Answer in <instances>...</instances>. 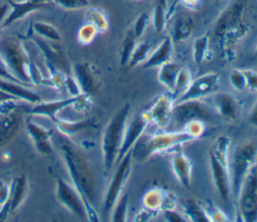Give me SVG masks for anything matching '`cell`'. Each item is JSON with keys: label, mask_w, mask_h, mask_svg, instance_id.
I'll return each instance as SVG.
<instances>
[{"label": "cell", "mask_w": 257, "mask_h": 222, "mask_svg": "<svg viewBox=\"0 0 257 222\" xmlns=\"http://www.w3.org/2000/svg\"><path fill=\"white\" fill-rule=\"evenodd\" d=\"M59 148L72 185L82 197L88 213L89 221H97V215L92 207L96 199V180L93 170L81 151L67 137L59 136Z\"/></svg>", "instance_id": "obj_1"}, {"label": "cell", "mask_w": 257, "mask_h": 222, "mask_svg": "<svg viewBox=\"0 0 257 222\" xmlns=\"http://www.w3.org/2000/svg\"><path fill=\"white\" fill-rule=\"evenodd\" d=\"M229 147L230 139L227 136H220L209 152V165L214 186L219 197L225 202L228 201L231 193Z\"/></svg>", "instance_id": "obj_2"}, {"label": "cell", "mask_w": 257, "mask_h": 222, "mask_svg": "<svg viewBox=\"0 0 257 222\" xmlns=\"http://www.w3.org/2000/svg\"><path fill=\"white\" fill-rule=\"evenodd\" d=\"M0 62L20 83L32 85L28 74L31 61L19 39L14 36L0 37Z\"/></svg>", "instance_id": "obj_3"}, {"label": "cell", "mask_w": 257, "mask_h": 222, "mask_svg": "<svg viewBox=\"0 0 257 222\" xmlns=\"http://www.w3.org/2000/svg\"><path fill=\"white\" fill-rule=\"evenodd\" d=\"M130 105L125 103L110 119L101 139V151L105 170H110L117 160L122 145Z\"/></svg>", "instance_id": "obj_4"}, {"label": "cell", "mask_w": 257, "mask_h": 222, "mask_svg": "<svg viewBox=\"0 0 257 222\" xmlns=\"http://www.w3.org/2000/svg\"><path fill=\"white\" fill-rule=\"evenodd\" d=\"M194 139L184 130L179 132H160L152 136H142L132 149L133 157L143 160L154 154H159Z\"/></svg>", "instance_id": "obj_5"}, {"label": "cell", "mask_w": 257, "mask_h": 222, "mask_svg": "<svg viewBox=\"0 0 257 222\" xmlns=\"http://www.w3.org/2000/svg\"><path fill=\"white\" fill-rule=\"evenodd\" d=\"M255 164H257V143L246 141L239 144L230 159L231 192L235 197H237L246 175Z\"/></svg>", "instance_id": "obj_6"}, {"label": "cell", "mask_w": 257, "mask_h": 222, "mask_svg": "<svg viewBox=\"0 0 257 222\" xmlns=\"http://www.w3.org/2000/svg\"><path fill=\"white\" fill-rule=\"evenodd\" d=\"M237 198L238 214L241 220L257 222V164L246 175Z\"/></svg>", "instance_id": "obj_7"}, {"label": "cell", "mask_w": 257, "mask_h": 222, "mask_svg": "<svg viewBox=\"0 0 257 222\" xmlns=\"http://www.w3.org/2000/svg\"><path fill=\"white\" fill-rule=\"evenodd\" d=\"M172 119L180 126H185L192 121L207 122L212 119V110L200 99H189L175 102Z\"/></svg>", "instance_id": "obj_8"}, {"label": "cell", "mask_w": 257, "mask_h": 222, "mask_svg": "<svg viewBox=\"0 0 257 222\" xmlns=\"http://www.w3.org/2000/svg\"><path fill=\"white\" fill-rule=\"evenodd\" d=\"M132 158H133V154H132V151H130L126 155H124L118 161V167L114 172L112 179L104 195V200H103L104 212H108L109 210H111L114 204L116 203V201L118 200L119 196L121 195L122 189L126 183V180L131 172Z\"/></svg>", "instance_id": "obj_9"}, {"label": "cell", "mask_w": 257, "mask_h": 222, "mask_svg": "<svg viewBox=\"0 0 257 222\" xmlns=\"http://www.w3.org/2000/svg\"><path fill=\"white\" fill-rule=\"evenodd\" d=\"M56 199L78 219L88 220L87 209L79 192L73 185L61 178L56 180Z\"/></svg>", "instance_id": "obj_10"}, {"label": "cell", "mask_w": 257, "mask_h": 222, "mask_svg": "<svg viewBox=\"0 0 257 222\" xmlns=\"http://www.w3.org/2000/svg\"><path fill=\"white\" fill-rule=\"evenodd\" d=\"M151 124L150 117L147 110L137 114L132 121L126 125L122 145L120 147L116 162H118L124 155L132 151L135 144L143 136L148 126Z\"/></svg>", "instance_id": "obj_11"}, {"label": "cell", "mask_w": 257, "mask_h": 222, "mask_svg": "<svg viewBox=\"0 0 257 222\" xmlns=\"http://www.w3.org/2000/svg\"><path fill=\"white\" fill-rule=\"evenodd\" d=\"M219 74L217 72L205 73L193 79L188 88L179 96L177 101L189 99H201L210 94L218 85Z\"/></svg>", "instance_id": "obj_12"}, {"label": "cell", "mask_w": 257, "mask_h": 222, "mask_svg": "<svg viewBox=\"0 0 257 222\" xmlns=\"http://www.w3.org/2000/svg\"><path fill=\"white\" fill-rule=\"evenodd\" d=\"M175 104V98L172 94L159 95L152 106L147 109L151 123L159 128H166L172 120V110Z\"/></svg>", "instance_id": "obj_13"}, {"label": "cell", "mask_w": 257, "mask_h": 222, "mask_svg": "<svg viewBox=\"0 0 257 222\" xmlns=\"http://www.w3.org/2000/svg\"><path fill=\"white\" fill-rule=\"evenodd\" d=\"M72 71L81 93L90 95L97 90L99 81L92 65L87 62H77L72 66Z\"/></svg>", "instance_id": "obj_14"}, {"label": "cell", "mask_w": 257, "mask_h": 222, "mask_svg": "<svg viewBox=\"0 0 257 222\" xmlns=\"http://www.w3.org/2000/svg\"><path fill=\"white\" fill-rule=\"evenodd\" d=\"M0 119V148L8 144L18 133L22 117L17 106L3 112Z\"/></svg>", "instance_id": "obj_15"}, {"label": "cell", "mask_w": 257, "mask_h": 222, "mask_svg": "<svg viewBox=\"0 0 257 222\" xmlns=\"http://www.w3.org/2000/svg\"><path fill=\"white\" fill-rule=\"evenodd\" d=\"M26 129L37 152L46 156L53 153L51 144L53 130L45 129L42 126H39L38 124L31 121H27Z\"/></svg>", "instance_id": "obj_16"}, {"label": "cell", "mask_w": 257, "mask_h": 222, "mask_svg": "<svg viewBox=\"0 0 257 222\" xmlns=\"http://www.w3.org/2000/svg\"><path fill=\"white\" fill-rule=\"evenodd\" d=\"M213 105L217 113L224 119L234 121L240 113V104L238 100L229 92L221 91L213 95Z\"/></svg>", "instance_id": "obj_17"}, {"label": "cell", "mask_w": 257, "mask_h": 222, "mask_svg": "<svg viewBox=\"0 0 257 222\" xmlns=\"http://www.w3.org/2000/svg\"><path fill=\"white\" fill-rule=\"evenodd\" d=\"M9 5L10 12L7 14L4 22L1 25V28L8 27L15 23L16 21L22 19L29 13L43 8L45 5L39 4L33 0H25V1H14V0H6Z\"/></svg>", "instance_id": "obj_18"}, {"label": "cell", "mask_w": 257, "mask_h": 222, "mask_svg": "<svg viewBox=\"0 0 257 222\" xmlns=\"http://www.w3.org/2000/svg\"><path fill=\"white\" fill-rule=\"evenodd\" d=\"M173 172L184 187H190L192 177V162L181 149L174 152L172 157Z\"/></svg>", "instance_id": "obj_19"}, {"label": "cell", "mask_w": 257, "mask_h": 222, "mask_svg": "<svg viewBox=\"0 0 257 222\" xmlns=\"http://www.w3.org/2000/svg\"><path fill=\"white\" fill-rule=\"evenodd\" d=\"M77 96H71L65 99H59V100H53V101H39L37 104L32 108L31 113L38 116H44L50 119L52 122H54L57 118V114L70 105H73V103L77 100Z\"/></svg>", "instance_id": "obj_20"}, {"label": "cell", "mask_w": 257, "mask_h": 222, "mask_svg": "<svg viewBox=\"0 0 257 222\" xmlns=\"http://www.w3.org/2000/svg\"><path fill=\"white\" fill-rule=\"evenodd\" d=\"M173 52V40L170 36H166L163 38L158 47L149 54L147 60L143 63L144 68H153L159 67L162 64L171 60Z\"/></svg>", "instance_id": "obj_21"}, {"label": "cell", "mask_w": 257, "mask_h": 222, "mask_svg": "<svg viewBox=\"0 0 257 222\" xmlns=\"http://www.w3.org/2000/svg\"><path fill=\"white\" fill-rule=\"evenodd\" d=\"M29 87L30 86L28 85L0 77V89L3 91L13 95L18 99H22L30 103H37L41 101L40 96L30 90Z\"/></svg>", "instance_id": "obj_22"}, {"label": "cell", "mask_w": 257, "mask_h": 222, "mask_svg": "<svg viewBox=\"0 0 257 222\" xmlns=\"http://www.w3.org/2000/svg\"><path fill=\"white\" fill-rule=\"evenodd\" d=\"M28 190V182L25 175H19L15 177L10 185L9 197L6 201L8 203L10 212H14L25 199Z\"/></svg>", "instance_id": "obj_23"}, {"label": "cell", "mask_w": 257, "mask_h": 222, "mask_svg": "<svg viewBox=\"0 0 257 222\" xmlns=\"http://www.w3.org/2000/svg\"><path fill=\"white\" fill-rule=\"evenodd\" d=\"M181 69V66L174 62V61H168L161 66H159L158 71V80L172 93L174 91L176 79L179 73V70Z\"/></svg>", "instance_id": "obj_24"}, {"label": "cell", "mask_w": 257, "mask_h": 222, "mask_svg": "<svg viewBox=\"0 0 257 222\" xmlns=\"http://www.w3.org/2000/svg\"><path fill=\"white\" fill-rule=\"evenodd\" d=\"M167 191L161 188H152L147 191L143 197L144 208L152 213L160 211L163 209L164 201L166 198Z\"/></svg>", "instance_id": "obj_25"}, {"label": "cell", "mask_w": 257, "mask_h": 222, "mask_svg": "<svg viewBox=\"0 0 257 222\" xmlns=\"http://www.w3.org/2000/svg\"><path fill=\"white\" fill-rule=\"evenodd\" d=\"M84 23L91 24L98 33L105 32L108 28V19L105 12L98 7H90L85 11Z\"/></svg>", "instance_id": "obj_26"}, {"label": "cell", "mask_w": 257, "mask_h": 222, "mask_svg": "<svg viewBox=\"0 0 257 222\" xmlns=\"http://www.w3.org/2000/svg\"><path fill=\"white\" fill-rule=\"evenodd\" d=\"M185 216L188 221L209 222L210 219L204 209L196 200L188 199L184 202Z\"/></svg>", "instance_id": "obj_27"}, {"label": "cell", "mask_w": 257, "mask_h": 222, "mask_svg": "<svg viewBox=\"0 0 257 222\" xmlns=\"http://www.w3.org/2000/svg\"><path fill=\"white\" fill-rule=\"evenodd\" d=\"M192 29L193 22L191 21V19L187 18L186 16H181L175 21L170 37L174 41L186 40L191 35Z\"/></svg>", "instance_id": "obj_28"}, {"label": "cell", "mask_w": 257, "mask_h": 222, "mask_svg": "<svg viewBox=\"0 0 257 222\" xmlns=\"http://www.w3.org/2000/svg\"><path fill=\"white\" fill-rule=\"evenodd\" d=\"M58 131L65 137H70L78 132L84 130L88 125L89 121H79V122H70V121H63L58 117L54 121Z\"/></svg>", "instance_id": "obj_29"}, {"label": "cell", "mask_w": 257, "mask_h": 222, "mask_svg": "<svg viewBox=\"0 0 257 222\" xmlns=\"http://www.w3.org/2000/svg\"><path fill=\"white\" fill-rule=\"evenodd\" d=\"M31 30L40 37L50 41H59L60 34L58 30L51 24L45 22H34L31 24Z\"/></svg>", "instance_id": "obj_30"}, {"label": "cell", "mask_w": 257, "mask_h": 222, "mask_svg": "<svg viewBox=\"0 0 257 222\" xmlns=\"http://www.w3.org/2000/svg\"><path fill=\"white\" fill-rule=\"evenodd\" d=\"M209 49V36L203 34L196 38L193 43V59L197 64H201L207 57Z\"/></svg>", "instance_id": "obj_31"}, {"label": "cell", "mask_w": 257, "mask_h": 222, "mask_svg": "<svg viewBox=\"0 0 257 222\" xmlns=\"http://www.w3.org/2000/svg\"><path fill=\"white\" fill-rule=\"evenodd\" d=\"M192 74L191 71L186 68V67H181V69L179 70L177 79H176V83H175V87H174V91L171 93L173 95V97H179L190 85L191 81H192Z\"/></svg>", "instance_id": "obj_32"}, {"label": "cell", "mask_w": 257, "mask_h": 222, "mask_svg": "<svg viewBox=\"0 0 257 222\" xmlns=\"http://www.w3.org/2000/svg\"><path fill=\"white\" fill-rule=\"evenodd\" d=\"M149 52H150V45L148 43L141 42L136 44L127 64L131 67H135L137 65H140L141 63H144L149 56Z\"/></svg>", "instance_id": "obj_33"}, {"label": "cell", "mask_w": 257, "mask_h": 222, "mask_svg": "<svg viewBox=\"0 0 257 222\" xmlns=\"http://www.w3.org/2000/svg\"><path fill=\"white\" fill-rule=\"evenodd\" d=\"M128 197L126 194H121L113 206L111 214V221L113 222H124L127 217Z\"/></svg>", "instance_id": "obj_34"}, {"label": "cell", "mask_w": 257, "mask_h": 222, "mask_svg": "<svg viewBox=\"0 0 257 222\" xmlns=\"http://www.w3.org/2000/svg\"><path fill=\"white\" fill-rule=\"evenodd\" d=\"M135 36L132 33H127L126 36L123 39L122 45H121V50H120V65H126L128 63L131 54L136 46V41H135Z\"/></svg>", "instance_id": "obj_35"}, {"label": "cell", "mask_w": 257, "mask_h": 222, "mask_svg": "<svg viewBox=\"0 0 257 222\" xmlns=\"http://www.w3.org/2000/svg\"><path fill=\"white\" fill-rule=\"evenodd\" d=\"M97 33L98 32L94 26H92L91 24H88V23H84L78 29L77 40L80 44H83V45L89 44L94 40Z\"/></svg>", "instance_id": "obj_36"}, {"label": "cell", "mask_w": 257, "mask_h": 222, "mask_svg": "<svg viewBox=\"0 0 257 222\" xmlns=\"http://www.w3.org/2000/svg\"><path fill=\"white\" fill-rule=\"evenodd\" d=\"M166 8L162 3H159L153 12L152 16V23L154 29L157 32H162L166 26Z\"/></svg>", "instance_id": "obj_37"}, {"label": "cell", "mask_w": 257, "mask_h": 222, "mask_svg": "<svg viewBox=\"0 0 257 222\" xmlns=\"http://www.w3.org/2000/svg\"><path fill=\"white\" fill-rule=\"evenodd\" d=\"M186 133H188L194 140L195 139H199L201 138L205 131H206V126H205V122L203 121H192L188 124H186L184 126L183 129Z\"/></svg>", "instance_id": "obj_38"}, {"label": "cell", "mask_w": 257, "mask_h": 222, "mask_svg": "<svg viewBox=\"0 0 257 222\" xmlns=\"http://www.w3.org/2000/svg\"><path fill=\"white\" fill-rule=\"evenodd\" d=\"M229 80L231 85L238 91H243L246 89V78L243 70L234 69L229 75Z\"/></svg>", "instance_id": "obj_39"}, {"label": "cell", "mask_w": 257, "mask_h": 222, "mask_svg": "<svg viewBox=\"0 0 257 222\" xmlns=\"http://www.w3.org/2000/svg\"><path fill=\"white\" fill-rule=\"evenodd\" d=\"M148 22H149V15L146 12H143L138 16V18L136 19V21L134 23L133 30H132L135 38H139L144 34V32L147 28Z\"/></svg>", "instance_id": "obj_40"}, {"label": "cell", "mask_w": 257, "mask_h": 222, "mask_svg": "<svg viewBox=\"0 0 257 222\" xmlns=\"http://www.w3.org/2000/svg\"><path fill=\"white\" fill-rule=\"evenodd\" d=\"M53 2L66 10H77L86 8L89 4L88 0H53Z\"/></svg>", "instance_id": "obj_41"}, {"label": "cell", "mask_w": 257, "mask_h": 222, "mask_svg": "<svg viewBox=\"0 0 257 222\" xmlns=\"http://www.w3.org/2000/svg\"><path fill=\"white\" fill-rule=\"evenodd\" d=\"M210 221H214V222H224V221H228V217L226 216V214L220 210L218 207H216L215 205H212L211 203H209L206 207H204Z\"/></svg>", "instance_id": "obj_42"}, {"label": "cell", "mask_w": 257, "mask_h": 222, "mask_svg": "<svg viewBox=\"0 0 257 222\" xmlns=\"http://www.w3.org/2000/svg\"><path fill=\"white\" fill-rule=\"evenodd\" d=\"M64 88L70 93L71 96H77V95L81 94V90H80V87H79L77 81L71 75H65Z\"/></svg>", "instance_id": "obj_43"}, {"label": "cell", "mask_w": 257, "mask_h": 222, "mask_svg": "<svg viewBox=\"0 0 257 222\" xmlns=\"http://www.w3.org/2000/svg\"><path fill=\"white\" fill-rule=\"evenodd\" d=\"M246 78V88L251 91H257V71L252 69L243 70Z\"/></svg>", "instance_id": "obj_44"}, {"label": "cell", "mask_w": 257, "mask_h": 222, "mask_svg": "<svg viewBox=\"0 0 257 222\" xmlns=\"http://www.w3.org/2000/svg\"><path fill=\"white\" fill-rule=\"evenodd\" d=\"M164 217L169 222H185V221H188L187 219H185L186 216H183L182 214H180L179 212L176 211V208L175 209L164 210Z\"/></svg>", "instance_id": "obj_45"}, {"label": "cell", "mask_w": 257, "mask_h": 222, "mask_svg": "<svg viewBox=\"0 0 257 222\" xmlns=\"http://www.w3.org/2000/svg\"><path fill=\"white\" fill-rule=\"evenodd\" d=\"M9 192L10 186L3 181H0V205H3L7 201L9 197Z\"/></svg>", "instance_id": "obj_46"}, {"label": "cell", "mask_w": 257, "mask_h": 222, "mask_svg": "<svg viewBox=\"0 0 257 222\" xmlns=\"http://www.w3.org/2000/svg\"><path fill=\"white\" fill-rule=\"evenodd\" d=\"M152 212H150L149 210H147V209H143V210H141L139 213H138V215L136 216V221H148V220H150V217L152 216Z\"/></svg>", "instance_id": "obj_47"}, {"label": "cell", "mask_w": 257, "mask_h": 222, "mask_svg": "<svg viewBox=\"0 0 257 222\" xmlns=\"http://www.w3.org/2000/svg\"><path fill=\"white\" fill-rule=\"evenodd\" d=\"M0 77H1V78H5V79H8V80H11V81L19 82L15 77H13V76L5 69V67L2 65L1 62H0ZM19 83H20V82H19Z\"/></svg>", "instance_id": "obj_48"}, {"label": "cell", "mask_w": 257, "mask_h": 222, "mask_svg": "<svg viewBox=\"0 0 257 222\" xmlns=\"http://www.w3.org/2000/svg\"><path fill=\"white\" fill-rule=\"evenodd\" d=\"M8 9H9V5L7 3L0 4V27L8 14Z\"/></svg>", "instance_id": "obj_49"}, {"label": "cell", "mask_w": 257, "mask_h": 222, "mask_svg": "<svg viewBox=\"0 0 257 222\" xmlns=\"http://www.w3.org/2000/svg\"><path fill=\"white\" fill-rule=\"evenodd\" d=\"M9 100H19L18 98L14 97L13 95L3 91L2 89H0V104L6 102V101H9Z\"/></svg>", "instance_id": "obj_50"}, {"label": "cell", "mask_w": 257, "mask_h": 222, "mask_svg": "<svg viewBox=\"0 0 257 222\" xmlns=\"http://www.w3.org/2000/svg\"><path fill=\"white\" fill-rule=\"evenodd\" d=\"M180 2L187 8L195 9L199 5L200 0H180Z\"/></svg>", "instance_id": "obj_51"}, {"label": "cell", "mask_w": 257, "mask_h": 222, "mask_svg": "<svg viewBox=\"0 0 257 222\" xmlns=\"http://www.w3.org/2000/svg\"><path fill=\"white\" fill-rule=\"evenodd\" d=\"M250 122L257 127V100L250 113Z\"/></svg>", "instance_id": "obj_52"}, {"label": "cell", "mask_w": 257, "mask_h": 222, "mask_svg": "<svg viewBox=\"0 0 257 222\" xmlns=\"http://www.w3.org/2000/svg\"><path fill=\"white\" fill-rule=\"evenodd\" d=\"M255 55L257 56V46H256V49H255Z\"/></svg>", "instance_id": "obj_53"}, {"label": "cell", "mask_w": 257, "mask_h": 222, "mask_svg": "<svg viewBox=\"0 0 257 222\" xmlns=\"http://www.w3.org/2000/svg\"><path fill=\"white\" fill-rule=\"evenodd\" d=\"M216 2H222V1H224V0H215Z\"/></svg>", "instance_id": "obj_54"}, {"label": "cell", "mask_w": 257, "mask_h": 222, "mask_svg": "<svg viewBox=\"0 0 257 222\" xmlns=\"http://www.w3.org/2000/svg\"><path fill=\"white\" fill-rule=\"evenodd\" d=\"M134 1H141V0H134Z\"/></svg>", "instance_id": "obj_55"}]
</instances>
